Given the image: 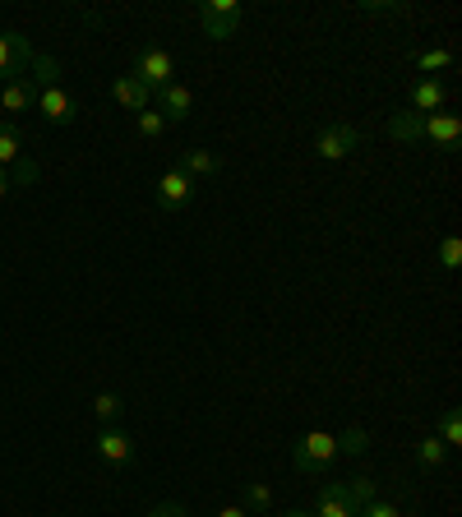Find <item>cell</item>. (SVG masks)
Returning a JSON list of instances; mask_svg holds the SVG:
<instances>
[{
    "instance_id": "2e32d148",
    "label": "cell",
    "mask_w": 462,
    "mask_h": 517,
    "mask_svg": "<svg viewBox=\"0 0 462 517\" xmlns=\"http://www.w3.org/2000/svg\"><path fill=\"white\" fill-rule=\"evenodd\" d=\"M24 162V130L14 121H0V167H19Z\"/></svg>"
},
{
    "instance_id": "44dd1931",
    "label": "cell",
    "mask_w": 462,
    "mask_h": 517,
    "mask_svg": "<svg viewBox=\"0 0 462 517\" xmlns=\"http://www.w3.org/2000/svg\"><path fill=\"white\" fill-rule=\"evenodd\" d=\"M134 125H139V139H153V144H158L162 134H167V121H162V111H139V116H134Z\"/></svg>"
},
{
    "instance_id": "6da1fadb",
    "label": "cell",
    "mask_w": 462,
    "mask_h": 517,
    "mask_svg": "<svg viewBox=\"0 0 462 517\" xmlns=\"http://www.w3.org/2000/svg\"><path fill=\"white\" fill-rule=\"evenodd\" d=\"M33 84H37V111L47 116L51 125H70L79 121V102L61 88V61L56 56H33Z\"/></svg>"
},
{
    "instance_id": "5b68a950",
    "label": "cell",
    "mask_w": 462,
    "mask_h": 517,
    "mask_svg": "<svg viewBox=\"0 0 462 517\" xmlns=\"http://www.w3.org/2000/svg\"><path fill=\"white\" fill-rule=\"evenodd\" d=\"M153 190H158V208L171 217V213H185V208L195 204L199 185L190 181L181 167H171V171H162V176H158V185H153Z\"/></svg>"
},
{
    "instance_id": "8fae6325",
    "label": "cell",
    "mask_w": 462,
    "mask_h": 517,
    "mask_svg": "<svg viewBox=\"0 0 462 517\" xmlns=\"http://www.w3.org/2000/svg\"><path fill=\"white\" fill-rule=\"evenodd\" d=\"M153 102H158V107L153 111H162V121H190V111H195V93H190V88L185 84H167V88H158V93H153Z\"/></svg>"
},
{
    "instance_id": "4fadbf2b",
    "label": "cell",
    "mask_w": 462,
    "mask_h": 517,
    "mask_svg": "<svg viewBox=\"0 0 462 517\" xmlns=\"http://www.w3.org/2000/svg\"><path fill=\"white\" fill-rule=\"evenodd\" d=\"M111 97H116V107L134 111V116H139V111H148V107H153V93H148V88L139 84L134 74H121V79L111 84Z\"/></svg>"
},
{
    "instance_id": "7402d4cb",
    "label": "cell",
    "mask_w": 462,
    "mask_h": 517,
    "mask_svg": "<svg viewBox=\"0 0 462 517\" xmlns=\"http://www.w3.org/2000/svg\"><path fill=\"white\" fill-rule=\"evenodd\" d=\"M365 448H370V434L361 430V425H347V430H342V439H338V457L347 453V457H361Z\"/></svg>"
},
{
    "instance_id": "5bb4252c",
    "label": "cell",
    "mask_w": 462,
    "mask_h": 517,
    "mask_svg": "<svg viewBox=\"0 0 462 517\" xmlns=\"http://www.w3.org/2000/svg\"><path fill=\"white\" fill-rule=\"evenodd\" d=\"M176 167H181L185 176L199 185L204 176H218V171H222V157H218V153H204V148H181V162H176Z\"/></svg>"
},
{
    "instance_id": "8992f818",
    "label": "cell",
    "mask_w": 462,
    "mask_h": 517,
    "mask_svg": "<svg viewBox=\"0 0 462 517\" xmlns=\"http://www.w3.org/2000/svg\"><path fill=\"white\" fill-rule=\"evenodd\" d=\"M365 144V134L356 130V125H324V130L315 134V157H324V162H342L347 153H356V148Z\"/></svg>"
},
{
    "instance_id": "9a60e30c",
    "label": "cell",
    "mask_w": 462,
    "mask_h": 517,
    "mask_svg": "<svg viewBox=\"0 0 462 517\" xmlns=\"http://www.w3.org/2000/svg\"><path fill=\"white\" fill-rule=\"evenodd\" d=\"M444 97H449V88L439 79H421V84H412V111L416 116H435V111H444Z\"/></svg>"
},
{
    "instance_id": "3957f363",
    "label": "cell",
    "mask_w": 462,
    "mask_h": 517,
    "mask_svg": "<svg viewBox=\"0 0 462 517\" xmlns=\"http://www.w3.org/2000/svg\"><path fill=\"white\" fill-rule=\"evenodd\" d=\"M134 79L148 88V93H158V88L176 84V56L167 47H144L139 51V61H134Z\"/></svg>"
},
{
    "instance_id": "277c9868",
    "label": "cell",
    "mask_w": 462,
    "mask_h": 517,
    "mask_svg": "<svg viewBox=\"0 0 462 517\" xmlns=\"http://www.w3.org/2000/svg\"><path fill=\"white\" fill-rule=\"evenodd\" d=\"M241 19H245V10L236 5V0H204V5H199V24H204V33L213 37V42L236 37Z\"/></svg>"
},
{
    "instance_id": "484cf974",
    "label": "cell",
    "mask_w": 462,
    "mask_h": 517,
    "mask_svg": "<svg viewBox=\"0 0 462 517\" xmlns=\"http://www.w3.org/2000/svg\"><path fill=\"white\" fill-rule=\"evenodd\" d=\"M356 517H402V513H398V504H389V499H370Z\"/></svg>"
},
{
    "instance_id": "7a4b0ae2",
    "label": "cell",
    "mask_w": 462,
    "mask_h": 517,
    "mask_svg": "<svg viewBox=\"0 0 462 517\" xmlns=\"http://www.w3.org/2000/svg\"><path fill=\"white\" fill-rule=\"evenodd\" d=\"M333 462H338V439L324 430H310L292 444V467L301 471V476H324Z\"/></svg>"
},
{
    "instance_id": "7c38bea8",
    "label": "cell",
    "mask_w": 462,
    "mask_h": 517,
    "mask_svg": "<svg viewBox=\"0 0 462 517\" xmlns=\"http://www.w3.org/2000/svg\"><path fill=\"white\" fill-rule=\"evenodd\" d=\"M93 453H98L107 467H125V462H130V453H134V444H130V434H125V430H116V425H102L98 439H93Z\"/></svg>"
},
{
    "instance_id": "cb8c5ba5",
    "label": "cell",
    "mask_w": 462,
    "mask_h": 517,
    "mask_svg": "<svg viewBox=\"0 0 462 517\" xmlns=\"http://www.w3.org/2000/svg\"><path fill=\"white\" fill-rule=\"evenodd\" d=\"M347 494L356 499V508H365L370 499H379V481L375 476H352V481H347Z\"/></svg>"
},
{
    "instance_id": "d6986e66",
    "label": "cell",
    "mask_w": 462,
    "mask_h": 517,
    "mask_svg": "<svg viewBox=\"0 0 462 517\" xmlns=\"http://www.w3.org/2000/svg\"><path fill=\"white\" fill-rule=\"evenodd\" d=\"M121 411H125V402L116 393H98V397H93V416H98V425H116V421H121Z\"/></svg>"
},
{
    "instance_id": "52a82bcc",
    "label": "cell",
    "mask_w": 462,
    "mask_h": 517,
    "mask_svg": "<svg viewBox=\"0 0 462 517\" xmlns=\"http://www.w3.org/2000/svg\"><path fill=\"white\" fill-rule=\"evenodd\" d=\"M33 42L19 33H0V84H10V79H24L33 70Z\"/></svg>"
},
{
    "instance_id": "ffe728a7",
    "label": "cell",
    "mask_w": 462,
    "mask_h": 517,
    "mask_svg": "<svg viewBox=\"0 0 462 517\" xmlns=\"http://www.w3.org/2000/svg\"><path fill=\"white\" fill-rule=\"evenodd\" d=\"M416 70L426 74H439V70H453V51L449 47H435V51H421V56H412Z\"/></svg>"
},
{
    "instance_id": "30bf717a",
    "label": "cell",
    "mask_w": 462,
    "mask_h": 517,
    "mask_svg": "<svg viewBox=\"0 0 462 517\" xmlns=\"http://www.w3.org/2000/svg\"><path fill=\"white\" fill-rule=\"evenodd\" d=\"M356 499L347 494V481H324V490L315 494V513L310 517H356Z\"/></svg>"
},
{
    "instance_id": "ba28073f",
    "label": "cell",
    "mask_w": 462,
    "mask_h": 517,
    "mask_svg": "<svg viewBox=\"0 0 462 517\" xmlns=\"http://www.w3.org/2000/svg\"><path fill=\"white\" fill-rule=\"evenodd\" d=\"M28 107H37V84L33 74H24V79H10V84H0V121H19Z\"/></svg>"
},
{
    "instance_id": "f546056e",
    "label": "cell",
    "mask_w": 462,
    "mask_h": 517,
    "mask_svg": "<svg viewBox=\"0 0 462 517\" xmlns=\"http://www.w3.org/2000/svg\"><path fill=\"white\" fill-rule=\"evenodd\" d=\"M5 194H10V176H5V171H0V199H5Z\"/></svg>"
},
{
    "instance_id": "9c48e42d",
    "label": "cell",
    "mask_w": 462,
    "mask_h": 517,
    "mask_svg": "<svg viewBox=\"0 0 462 517\" xmlns=\"http://www.w3.org/2000/svg\"><path fill=\"white\" fill-rule=\"evenodd\" d=\"M458 139H462V121L453 111H435V116L421 121V144H435V148H444V153H453Z\"/></svg>"
},
{
    "instance_id": "83f0119b",
    "label": "cell",
    "mask_w": 462,
    "mask_h": 517,
    "mask_svg": "<svg viewBox=\"0 0 462 517\" xmlns=\"http://www.w3.org/2000/svg\"><path fill=\"white\" fill-rule=\"evenodd\" d=\"M148 517H190V513H185V504H158Z\"/></svg>"
},
{
    "instance_id": "f1b7e54d",
    "label": "cell",
    "mask_w": 462,
    "mask_h": 517,
    "mask_svg": "<svg viewBox=\"0 0 462 517\" xmlns=\"http://www.w3.org/2000/svg\"><path fill=\"white\" fill-rule=\"evenodd\" d=\"M213 517H250V513H245L241 504H231V508H218V513H213Z\"/></svg>"
},
{
    "instance_id": "ac0fdd59",
    "label": "cell",
    "mask_w": 462,
    "mask_h": 517,
    "mask_svg": "<svg viewBox=\"0 0 462 517\" xmlns=\"http://www.w3.org/2000/svg\"><path fill=\"white\" fill-rule=\"evenodd\" d=\"M241 508H245V513H268V508H273V490H268L264 481H245Z\"/></svg>"
},
{
    "instance_id": "4316f807",
    "label": "cell",
    "mask_w": 462,
    "mask_h": 517,
    "mask_svg": "<svg viewBox=\"0 0 462 517\" xmlns=\"http://www.w3.org/2000/svg\"><path fill=\"white\" fill-rule=\"evenodd\" d=\"M33 181H37V162H33V157H24V162L14 167V181L10 185H33Z\"/></svg>"
},
{
    "instance_id": "e0dca14e",
    "label": "cell",
    "mask_w": 462,
    "mask_h": 517,
    "mask_svg": "<svg viewBox=\"0 0 462 517\" xmlns=\"http://www.w3.org/2000/svg\"><path fill=\"white\" fill-rule=\"evenodd\" d=\"M444 457H449V448H444L439 434H426V439L416 444V462H421V471H439L444 467Z\"/></svg>"
},
{
    "instance_id": "603a6c76",
    "label": "cell",
    "mask_w": 462,
    "mask_h": 517,
    "mask_svg": "<svg viewBox=\"0 0 462 517\" xmlns=\"http://www.w3.org/2000/svg\"><path fill=\"white\" fill-rule=\"evenodd\" d=\"M439 439H444V448H458L462 444V416H458V407H449L444 416H439Z\"/></svg>"
},
{
    "instance_id": "d4e9b609",
    "label": "cell",
    "mask_w": 462,
    "mask_h": 517,
    "mask_svg": "<svg viewBox=\"0 0 462 517\" xmlns=\"http://www.w3.org/2000/svg\"><path fill=\"white\" fill-rule=\"evenodd\" d=\"M439 264L449 268V273H458V264H462V241L458 236H444V241H439Z\"/></svg>"
},
{
    "instance_id": "4dcf8cb0",
    "label": "cell",
    "mask_w": 462,
    "mask_h": 517,
    "mask_svg": "<svg viewBox=\"0 0 462 517\" xmlns=\"http://www.w3.org/2000/svg\"><path fill=\"white\" fill-rule=\"evenodd\" d=\"M282 517H310V513H305V508H287V513H282Z\"/></svg>"
}]
</instances>
